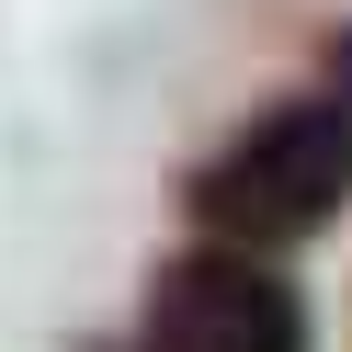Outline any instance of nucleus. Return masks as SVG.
<instances>
[{
    "label": "nucleus",
    "mask_w": 352,
    "mask_h": 352,
    "mask_svg": "<svg viewBox=\"0 0 352 352\" xmlns=\"http://www.w3.org/2000/svg\"><path fill=\"white\" fill-rule=\"evenodd\" d=\"M329 91H352V23H341V46H329Z\"/></svg>",
    "instance_id": "obj_3"
},
{
    "label": "nucleus",
    "mask_w": 352,
    "mask_h": 352,
    "mask_svg": "<svg viewBox=\"0 0 352 352\" xmlns=\"http://www.w3.org/2000/svg\"><path fill=\"white\" fill-rule=\"evenodd\" d=\"M137 352H307V296L284 284L273 250L239 239H193L148 273Z\"/></svg>",
    "instance_id": "obj_2"
},
{
    "label": "nucleus",
    "mask_w": 352,
    "mask_h": 352,
    "mask_svg": "<svg viewBox=\"0 0 352 352\" xmlns=\"http://www.w3.org/2000/svg\"><path fill=\"white\" fill-rule=\"evenodd\" d=\"M352 205V91H284L182 182V216L239 250H296Z\"/></svg>",
    "instance_id": "obj_1"
}]
</instances>
